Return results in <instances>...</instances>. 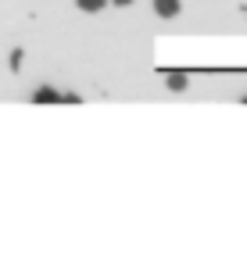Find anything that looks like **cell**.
I'll use <instances>...</instances> for the list:
<instances>
[{
  "label": "cell",
  "mask_w": 247,
  "mask_h": 261,
  "mask_svg": "<svg viewBox=\"0 0 247 261\" xmlns=\"http://www.w3.org/2000/svg\"><path fill=\"white\" fill-rule=\"evenodd\" d=\"M33 100H36V104H58V100H65V97H61L54 86H40V90L33 93Z\"/></svg>",
  "instance_id": "cell-1"
},
{
  "label": "cell",
  "mask_w": 247,
  "mask_h": 261,
  "mask_svg": "<svg viewBox=\"0 0 247 261\" xmlns=\"http://www.w3.org/2000/svg\"><path fill=\"white\" fill-rule=\"evenodd\" d=\"M154 11L161 18H176L179 15V0H154Z\"/></svg>",
  "instance_id": "cell-2"
},
{
  "label": "cell",
  "mask_w": 247,
  "mask_h": 261,
  "mask_svg": "<svg viewBox=\"0 0 247 261\" xmlns=\"http://www.w3.org/2000/svg\"><path fill=\"white\" fill-rule=\"evenodd\" d=\"M76 4H79L83 11H101V8L108 4V0H76Z\"/></svg>",
  "instance_id": "cell-3"
},
{
  "label": "cell",
  "mask_w": 247,
  "mask_h": 261,
  "mask_svg": "<svg viewBox=\"0 0 247 261\" xmlns=\"http://www.w3.org/2000/svg\"><path fill=\"white\" fill-rule=\"evenodd\" d=\"M168 86H172V90H183V86H186V75H183V72H168Z\"/></svg>",
  "instance_id": "cell-4"
},
{
  "label": "cell",
  "mask_w": 247,
  "mask_h": 261,
  "mask_svg": "<svg viewBox=\"0 0 247 261\" xmlns=\"http://www.w3.org/2000/svg\"><path fill=\"white\" fill-rule=\"evenodd\" d=\"M111 4H122V8H126V4H133V0H111Z\"/></svg>",
  "instance_id": "cell-5"
}]
</instances>
